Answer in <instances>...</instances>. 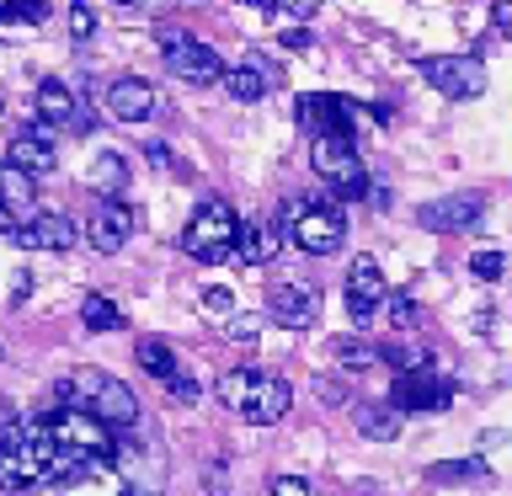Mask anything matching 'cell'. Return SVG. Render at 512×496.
Segmentation results:
<instances>
[{
    "label": "cell",
    "mask_w": 512,
    "mask_h": 496,
    "mask_svg": "<svg viewBox=\"0 0 512 496\" xmlns=\"http://www.w3.org/2000/svg\"><path fill=\"white\" fill-rule=\"evenodd\" d=\"M198 299H203V310L208 315H235V294L224 283H208V288H198Z\"/></svg>",
    "instance_id": "d6a6232c"
},
{
    "label": "cell",
    "mask_w": 512,
    "mask_h": 496,
    "mask_svg": "<svg viewBox=\"0 0 512 496\" xmlns=\"http://www.w3.org/2000/svg\"><path fill=\"white\" fill-rule=\"evenodd\" d=\"M134 358H139L144 374H155V379H171V374H176V352L160 342V336H139V342H134Z\"/></svg>",
    "instance_id": "484cf974"
},
{
    "label": "cell",
    "mask_w": 512,
    "mask_h": 496,
    "mask_svg": "<svg viewBox=\"0 0 512 496\" xmlns=\"http://www.w3.org/2000/svg\"><path fill=\"white\" fill-rule=\"evenodd\" d=\"M0 22H22V0H0Z\"/></svg>",
    "instance_id": "ab89813d"
},
{
    "label": "cell",
    "mask_w": 512,
    "mask_h": 496,
    "mask_svg": "<svg viewBox=\"0 0 512 496\" xmlns=\"http://www.w3.org/2000/svg\"><path fill=\"white\" fill-rule=\"evenodd\" d=\"M448 400H454V379L432 374V368H422V374H395L390 384V411H443Z\"/></svg>",
    "instance_id": "7c38bea8"
},
{
    "label": "cell",
    "mask_w": 512,
    "mask_h": 496,
    "mask_svg": "<svg viewBox=\"0 0 512 496\" xmlns=\"http://www.w3.org/2000/svg\"><path fill=\"white\" fill-rule=\"evenodd\" d=\"M262 326H267V315L262 310H240V315H230V342H256L262 336Z\"/></svg>",
    "instance_id": "4dcf8cb0"
},
{
    "label": "cell",
    "mask_w": 512,
    "mask_h": 496,
    "mask_svg": "<svg viewBox=\"0 0 512 496\" xmlns=\"http://www.w3.org/2000/svg\"><path fill=\"white\" fill-rule=\"evenodd\" d=\"M80 320H86V331H118V326H123V310H118L107 294H86V304H80Z\"/></svg>",
    "instance_id": "4316f807"
},
{
    "label": "cell",
    "mask_w": 512,
    "mask_h": 496,
    "mask_svg": "<svg viewBox=\"0 0 512 496\" xmlns=\"http://www.w3.org/2000/svg\"><path fill=\"white\" fill-rule=\"evenodd\" d=\"M86 416H96V422H102L107 432H128V427L139 422V400H134V390H128L123 379L102 374V384H96V395H91Z\"/></svg>",
    "instance_id": "2e32d148"
},
{
    "label": "cell",
    "mask_w": 512,
    "mask_h": 496,
    "mask_svg": "<svg viewBox=\"0 0 512 496\" xmlns=\"http://www.w3.org/2000/svg\"><path fill=\"white\" fill-rule=\"evenodd\" d=\"M0 208H6L11 219H38V192L22 171L0 166Z\"/></svg>",
    "instance_id": "44dd1931"
},
{
    "label": "cell",
    "mask_w": 512,
    "mask_h": 496,
    "mask_svg": "<svg viewBox=\"0 0 512 496\" xmlns=\"http://www.w3.org/2000/svg\"><path fill=\"white\" fill-rule=\"evenodd\" d=\"M75 112H80L75 91L64 86V80H43V86H38V123L59 128V123H75Z\"/></svg>",
    "instance_id": "7402d4cb"
},
{
    "label": "cell",
    "mask_w": 512,
    "mask_h": 496,
    "mask_svg": "<svg viewBox=\"0 0 512 496\" xmlns=\"http://www.w3.org/2000/svg\"><path fill=\"white\" fill-rule=\"evenodd\" d=\"M86 182H91L96 192H102V198H118V192L128 187V166H123V155H118V150H102V155H96L91 166H86Z\"/></svg>",
    "instance_id": "cb8c5ba5"
},
{
    "label": "cell",
    "mask_w": 512,
    "mask_h": 496,
    "mask_svg": "<svg viewBox=\"0 0 512 496\" xmlns=\"http://www.w3.org/2000/svg\"><path fill=\"white\" fill-rule=\"evenodd\" d=\"M75 464L54 454V443H48V427L43 416H32V422H6L0 427V491L22 496V491H54L64 475H70Z\"/></svg>",
    "instance_id": "6da1fadb"
},
{
    "label": "cell",
    "mask_w": 512,
    "mask_h": 496,
    "mask_svg": "<svg viewBox=\"0 0 512 496\" xmlns=\"http://www.w3.org/2000/svg\"><path fill=\"white\" fill-rule=\"evenodd\" d=\"M107 112L118 123H144L155 112V91L150 80H112L107 86Z\"/></svg>",
    "instance_id": "ac0fdd59"
},
{
    "label": "cell",
    "mask_w": 512,
    "mask_h": 496,
    "mask_svg": "<svg viewBox=\"0 0 512 496\" xmlns=\"http://www.w3.org/2000/svg\"><path fill=\"white\" fill-rule=\"evenodd\" d=\"M272 224H278V235H288L304 256H331V251H342V240H347V219H342V208H331V203L288 198Z\"/></svg>",
    "instance_id": "3957f363"
},
{
    "label": "cell",
    "mask_w": 512,
    "mask_h": 496,
    "mask_svg": "<svg viewBox=\"0 0 512 496\" xmlns=\"http://www.w3.org/2000/svg\"><path fill=\"white\" fill-rule=\"evenodd\" d=\"M6 166L22 171L27 182H32V176H48V171L59 166V128L22 123V128L11 134V144H6Z\"/></svg>",
    "instance_id": "30bf717a"
},
{
    "label": "cell",
    "mask_w": 512,
    "mask_h": 496,
    "mask_svg": "<svg viewBox=\"0 0 512 496\" xmlns=\"http://www.w3.org/2000/svg\"><path fill=\"white\" fill-rule=\"evenodd\" d=\"M416 70H422V80L438 96H448V102H470V96L486 91V64L475 54H427Z\"/></svg>",
    "instance_id": "ba28073f"
},
{
    "label": "cell",
    "mask_w": 512,
    "mask_h": 496,
    "mask_svg": "<svg viewBox=\"0 0 512 496\" xmlns=\"http://www.w3.org/2000/svg\"><path fill=\"white\" fill-rule=\"evenodd\" d=\"M128 235H134V208H128L123 198H102L91 208V219H86V240H91V251H123L128 246Z\"/></svg>",
    "instance_id": "5bb4252c"
},
{
    "label": "cell",
    "mask_w": 512,
    "mask_h": 496,
    "mask_svg": "<svg viewBox=\"0 0 512 496\" xmlns=\"http://www.w3.org/2000/svg\"><path fill=\"white\" fill-rule=\"evenodd\" d=\"M166 390H171V400H182V406H187V400H198V379H187L182 368H176V374L166 379Z\"/></svg>",
    "instance_id": "e575fe53"
},
{
    "label": "cell",
    "mask_w": 512,
    "mask_h": 496,
    "mask_svg": "<svg viewBox=\"0 0 512 496\" xmlns=\"http://www.w3.org/2000/svg\"><path fill=\"white\" fill-rule=\"evenodd\" d=\"M310 166L342 203L368 198V171H363L358 150H352V139H310Z\"/></svg>",
    "instance_id": "5b68a950"
},
{
    "label": "cell",
    "mask_w": 512,
    "mask_h": 496,
    "mask_svg": "<svg viewBox=\"0 0 512 496\" xmlns=\"http://www.w3.org/2000/svg\"><path fill=\"white\" fill-rule=\"evenodd\" d=\"M384 299H390V288H384L379 262H374V256H358V262L347 267V310H352V320H358V326H368Z\"/></svg>",
    "instance_id": "9a60e30c"
},
{
    "label": "cell",
    "mask_w": 512,
    "mask_h": 496,
    "mask_svg": "<svg viewBox=\"0 0 512 496\" xmlns=\"http://www.w3.org/2000/svg\"><path fill=\"white\" fill-rule=\"evenodd\" d=\"M491 22H496V32H502V38H512V0L491 6Z\"/></svg>",
    "instance_id": "8d00e7d4"
},
{
    "label": "cell",
    "mask_w": 512,
    "mask_h": 496,
    "mask_svg": "<svg viewBox=\"0 0 512 496\" xmlns=\"http://www.w3.org/2000/svg\"><path fill=\"white\" fill-rule=\"evenodd\" d=\"M75 219H64V214H43L38 208V219H27L22 230H16V240L22 246H32V251H70L75 246Z\"/></svg>",
    "instance_id": "e0dca14e"
},
{
    "label": "cell",
    "mask_w": 512,
    "mask_h": 496,
    "mask_svg": "<svg viewBox=\"0 0 512 496\" xmlns=\"http://www.w3.org/2000/svg\"><path fill=\"white\" fill-rule=\"evenodd\" d=\"M16 230H22V224H16V219L6 214V208H0V235H6V240H16Z\"/></svg>",
    "instance_id": "60d3db41"
},
{
    "label": "cell",
    "mask_w": 512,
    "mask_h": 496,
    "mask_svg": "<svg viewBox=\"0 0 512 496\" xmlns=\"http://www.w3.org/2000/svg\"><path fill=\"white\" fill-rule=\"evenodd\" d=\"M379 363H390L395 374H422V368H432V352L416 336H395V342L379 347Z\"/></svg>",
    "instance_id": "603a6c76"
},
{
    "label": "cell",
    "mask_w": 512,
    "mask_h": 496,
    "mask_svg": "<svg viewBox=\"0 0 512 496\" xmlns=\"http://www.w3.org/2000/svg\"><path fill=\"white\" fill-rule=\"evenodd\" d=\"M160 54H166V70L176 80H187V86H214V80H224V64L208 43L187 38V32H166L160 38Z\"/></svg>",
    "instance_id": "9c48e42d"
},
{
    "label": "cell",
    "mask_w": 512,
    "mask_h": 496,
    "mask_svg": "<svg viewBox=\"0 0 512 496\" xmlns=\"http://www.w3.org/2000/svg\"><path fill=\"white\" fill-rule=\"evenodd\" d=\"M432 480H443V486H454V480H486V464L480 459H448L432 470Z\"/></svg>",
    "instance_id": "f1b7e54d"
},
{
    "label": "cell",
    "mask_w": 512,
    "mask_h": 496,
    "mask_svg": "<svg viewBox=\"0 0 512 496\" xmlns=\"http://www.w3.org/2000/svg\"><path fill=\"white\" fill-rule=\"evenodd\" d=\"M235 235H240L235 208L219 203V198H208L198 214H192V224H187L182 251L192 256V262H203V267H219V262H230V256H235Z\"/></svg>",
    "instance_id": "277c9868"
},
{
    "label": "cell",
    "mask_w": 512,
    "mask_h": 496,
    "mask_svg": "<svg viewBox=\"0 0 512 496\" xmlns=\"http://www.w3.org/2000/svg\"><path fill=\"white\" fill-rule=\"evenodd\" d=\"M70 32L75 38H91L96 32V6H70Z\"/></svg>",
    "instance_id": "836d02e7"
},
{
    "label": "cell",
    "mask_w": 512,
    "mask_h": 496,
    "mask_svg": "<svg viewBox=\"0 0 512 496\" xmlns=\"http://www.w3.org/2000/svg\"><path fill=\"white\" fill-rule=\"evenodd\" d=\"M144 155L155 160V166H171V155H166V144H155V139H144Z\"/></svg>",
    "instance_id": "f35d334b"
},
{
    "label": "cell",
    "mask_w": 512,
    "mask_h": 496,
    "mask_svg": "<svg viewBox=\"0 0 512 496\" xmlns=\"http://www.w3.org/2000/svg\"><path fill=\"white\" fill-rule=\"evenodd\" d=\"M331 352H336V363H342V368H374V363H379V347L352 342V336H336Z\"/></svg>",
    "instance_id": "83f0119b"
},
{
    "label": "cell",
    "mask_w": 512,
    "mask_h": 496,
    "mask_svg": "<svg viewBox=\"0 0 512 496\" xmlns=\"http://www.w3.org/2000/svg\"><path fill=\"white\" fill-rule=\"evenodd\" d=\"M272 496H310V480H299V475H278V480H272Z\"/></svg>",
    "instance_id": "d590c367"
},
{
    "label": "cell",
    "mask_w": 512,
    "mask_h": 496,
    "mask_svg": "<svg viewBox=\"0 0 512 496\" xmlns=\"http://www.w3.org/2000/svg\"><path fill=\"white\" fill-rule=\"evenodd\" d=\"M368 118H379V112L347 102V96H326V91L299 96V128L310 139H352V128L368 123Z\"/></svg>",
    "instance_id": "52a82bcc"
},
{
    "label": "cell",
    "mask_w": 512,
    "mask_h": 496,
    "mask_svg": "<svg viewBox=\"0 0 512 496\" xmlns=\"http://www.w3.org/2000/svg\"><path fill=\"white\" fill-rule=\"evenodd\" d=\"M283 251V235H278V224H240V235H235V256L246 267H262V262H272V256Z\"/></svg>",
    "instance_id": "d6986e66"
},
{
    "label": "cell",
    "mask_w": 512,
    "mask_h": 496,
    "mask_svg": "<svg viewBox=\"0 0 512 496\" xmlns=\"http://www.w3.org/2000/svg\"><path fill=\"white\" fill-rule=\"evenodd\" d=\"M502 267H507L502 251H475V256H470V272H475L480 283H496V278H502Z\"/></svg>",
    "instance_id": "1f68e13d"
},
{
    "label": "cell",
    "mask_w": 512,
    "mask_h": 496,
    "mask_svg": "<svg viewBox=\"0 0 512 496\" xmlns=\"http://www.w3.org/2000/svg\"><path fill=\"white\" fill-rule=\"evenodd\" d=\"M384 310H390V326H395L400 336H406L416 320H422V310H416V299H411V294H390V299H384Z\"/></svg>",
    "instance_id": "f546056e"
},
{
    "label": "cell",
    "mask_w": 512,
    "mask_h": 496,
    "mask_svg": "<svg viewBox=\"0 0 512 496\" xmlns=\"http://www.w3.org/2000/svg\"><path fill=\"white\" fill-rule=\"evenodd\" d=\"M315 43V32L310 27H294V32H283V48H310Z\"/></svg>",
    "instance_id": "74e56055"
},
{
    "label": "cell",
    "mask_w": 512,
    "mask_h": 496,
    "mask_svg": "<svg viewBox=\"0 0 512 496\" xmlns=\"http://www.w3.org/2000/svg\"><path fill=\"white\" fill-rule=\"evenodd\" d=\"M267 320H278V326L288 331H310L315 320H320V294L304 278H278L267 288Z\"/></svg>",
    "instance_id": "8fae6325"
},
{
    "label": "cell",
    "mask_w": 512,
    "mask_h": 496,
    "mask_svg": "<svg viewBox=\"0 0 512 496\" xmlns=\"http://www.w3.org/2000/svg\"><path fill=\"white\" fill-rule=\"evenodd\" d=\"M480 214H486V198H480V192H454V198L427 203L416 219H422V230H432V235H464L480 224Z\"/></svg>",
    "instance_id": "4fadbf2b"
},
{
    "label": "cell",
    "mask_w": 512,
    "mask_h": 496,
    "mask_svg": "<svg viewBox=\"0 0 512 496\" xmlns=\"http://www.w3.org/2000/svg\"><path fill=\"white\" fill-rule=\"evenodd\" d=\"M48 427V443H54L59 459L70 464H86V459H107L112 454V432L86 411H59V416H43Z\"/></svg>",
    "instance_id": "8992f818"
},
{
    "label": "cell",
    "mask_w": 512,
    "mask_h": 496,
    "mask_svg": "<svg viewBox=\"0 0 512 496\" xmlns=\"http://www.w3.org/2000/svg\"><path fill=\"white\" fill-rule=\"evenodd\" d=\"M272 75L262 59H251V64H235V70H224V91L235 96V102H262V96L272 91Z\"/></svg>",
    "instance_id": "ffe728a7"
},
{
    "label": "cell",
    "mask_w": 512,
    "mask_h": 496,
    "mask_svg": "<svg viewBox=\"0 0 512 496\" xmlns=\"http://www.w3.org/2000/svg\"><path fill=\"white\" fill-rule=\"evenodd\" d=\"M219 400L235 416H246L251 427H272L288 416V406H294V390H288V379L262 374V368H230V374L219 379Z\"/></svg>",
    "instance_id": "7a4b0ae2"
},
{
    "label": "cell",
    "mask_w": 512,
    "mask_h": 496,
    "mask_svg": "<svg viewBox=\"0 0 512 496\" xmlns=\"http://www.w3.org/2000/svg\"><path fill=\"white\" fill-rule=\"evenodd\" d=\"M352 422H358V438H368V443H395L400 438V416L390 406H358Z\"/></svg>",
    "instance_id": "d4e9b609"
}]
</instances>
